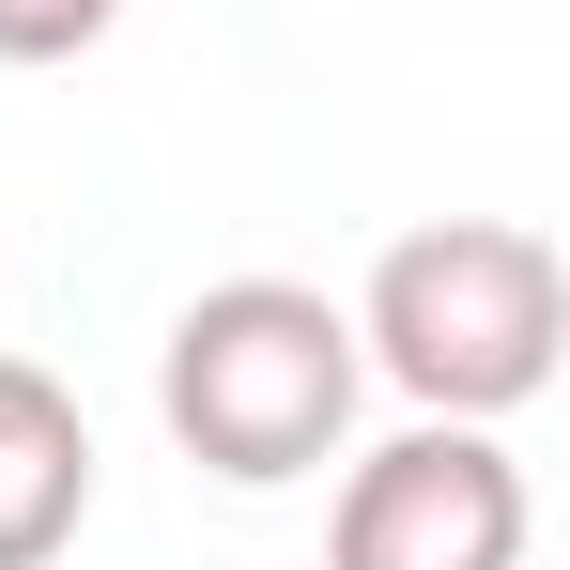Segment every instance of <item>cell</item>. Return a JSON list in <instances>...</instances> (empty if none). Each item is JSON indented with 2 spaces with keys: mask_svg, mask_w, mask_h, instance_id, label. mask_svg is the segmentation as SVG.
<instances>
[{
  "mask_svg": "<svg viewBox=\"0 0 570 570\" xmlns=\"http://www.w3.org/2000/svg\"><path fill=\"white\" fill-rule=\"evenodd\" d=\"M355 401H371V355H355V308L308 278H216L170 308L155 340V416L200 478L232 493H293L355 448Z\"/></svg>",
  "mask_w": 570,
  "mask_h": 570,
  "instance_id": "obj_1",
  "label": "cell"
},
{
  "mask_svg": "<svg viewBox=\"0 0 570 570\" xmlns=\"http://www.w3.org/2000/svg\"><path fill=\"white\" fill-rule=\"evenodd\" d=\"M355 355L416 416H524L570 355V263L524 216H432L355 293Z\"/></svg>",
  "mask_w": 570,
  "mask_h": 570,
  "instance_id": "obj_2",
  "label": "cell"
},
{
  "mask_svg": "<svg viewBox=\"0 0 570 570\" xmlns=\"http://www.w3.org/2000/svg\"><path fill=\"white\" fill-rule=\"evenodd\" d=\"M540 493L493 448V416H401L385 448H340L324 570H524Z\"/></svg>",
  "mask_w": 570,
  "mask_h": 570,
  "instance_id": "obj_3",
  "label": "cell"
},
{
  "mask_svg": "<svg viewBox=\"0 0 570 570\" xmlns=\"http://www.w3.org/2000/svg\"><path fill=\"white\" fill-rule=\"evenodd\" d=\"M78 524H94V416L62 371L0 355V570H47Z\"/></svg>",
  "mask_w": 570,
  "mask_h": 570,
  "instance_id": "obj_4",
  "label": "cell"
},
{
  "mask_svg": "<svg viewBox=\"0 0 570 570\" xmlns=\"http://www.w3.org/2000/svg\"><path fill=\"white\" fill-rule=\"evenodd\" d=\"M124 31V0H0V62H78Z\"/></svg>",
  "mask_w": 570,
  "mask_h": 570,
  "instance_id": "obj_5",
  "label": "cell"
}]
</instances>
